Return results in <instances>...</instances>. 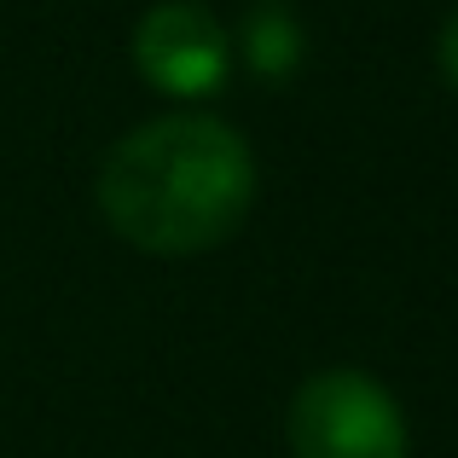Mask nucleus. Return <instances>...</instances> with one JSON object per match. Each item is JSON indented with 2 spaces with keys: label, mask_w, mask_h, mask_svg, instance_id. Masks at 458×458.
Segmentation results:
<instances>
[{
  "label": "nucleus",
  "mask_w": 458,
  "mask_h": 458,
  "mask_svg": "<svg viewBox=\"0 0 458 458\" xmlns=\"http://www.w3.org/2000/svg\"><path fill=\"white\" fill-rule=\"evenodd\" d=\"M238 47H244V64L256 70L261 81H284V76H296V64H302V23L291 18V6L267 0V6H256L244 18Z\"/></svg>",
  "instance_id": "4"
},
{
  "label": "nucleus",
  "mask_w": 458,
  "mask_h": 458,
  "mask_svg": "<svg viewBox=\"0 0 458 458\" xmlns=\"http://www.w3.org/2000/svg\"><path fill=\"white\" fill-rule=\"evenodd\" d=\"M134 64L168 99H209L233 76V35L198 0H163L134 23Z\"/></svg>",
  "instance_id": "3"
},
{
  "label": "nucleus",
  "mask_w": 458,
  "mask_h": 458,
  "mask_svg": "<svg viewBox=\"0 0 458 458\" xmlns=\"http://www.w3.org/2000/svg\"><path fill=\"white\" fill-rule=\"evenodd\" d=\"M291 458H406V418L394 394L366 371H319L296 389L291 418Z\"/></svg>",
  "instance_id": "2"
},
{
  "label": "nucleus",
  "mask_w": 458,
  "mask_h": 458,
  "mask_svg": "<svg viewBox=\"0 0 458 458\" xmlns=\"http://www.w3.org/2000/svg\"><path fill=\"white\" fill-rule=\"evenodd\" d=\"M436 58H441V76L458 88V12L447 18V30H441V47H436Z\"/></svg>",
  "instance_id": "5"
},
{
  "label": "nucleus",
  "mask_w": 458,
  "mask_h": 458,
  "mask_svg": "<svg viewBox=\"0 0 458 458\" xmlns=\"http://www.w3.org/2000/svg\"><path fill=\"white\" fill-rule=\"evenodd\" d=\"M256 157L221 116H157L99 163V209L146 256H203L244 226Z\"/></svg>",
  "instance_id": "1"
}]
</instances>
